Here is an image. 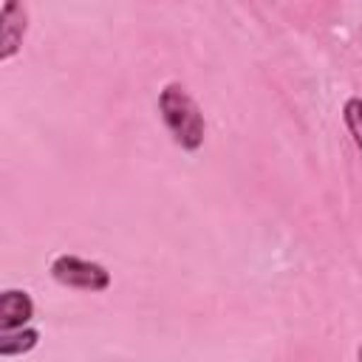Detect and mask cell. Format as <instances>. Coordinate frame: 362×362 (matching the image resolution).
I'll list each match as a JSON object with an SVG mask.
<instances>
[{
  "label": "cell",
  "instance_id": "obj_7",
  "mask_svg": "<svg viewBox=\"0 0 362 362\" xmlns=\"http://www.w3.org/2000/svg\"><path fill=\"white\" fill-rule=\"evenodd\" d=\"M356 356H359V359H362V345H359V351H356Z\"/></svg>",
  "mask_w": 362,
  "mask_h": 362
},
{
  "label": "cell",
  "instance_id": "obj_5",
  "mask_svg": "<svg viewBox=\"0 0 362 362\" xmlns=\"http://www.w3.org/2000/svg\"><path fill=\"white\" fill-rule=\"evenodd\" d=\"M40 342V331L37 328H14V331H0V356L8 359V356H20V354H28L31 348H37Z\"/></svg>",
  "mask_w": 362,
  "mask_h": 362
},
{
  "label": "cell",
  "instance_id": "obj_4",
  "mask_svg": "<svg viewBox=\"0 0 362 362\" xmlns=\"http://www.w3.org/2000/svg\"><path fill=\"white\" fill-rule=\"evenodd\" d=\"M34 317V300L23 288H6L0 294V331H14L28 325Z\"/></svg>",
  "mask_w": 362,
  "mask_h": 362
},
{
  "label": "cell",
  "instance_id": "obj_2",
  "mask_svg": "<svg viewBox=\"0 0 362 362\" xmlns=\"http://www.w3.org/2000/svg\"><path fill=\"white\" fill-rule=\"evenodd\" d=\"M51 277L59 286L79 288V291H105L110 286V272L102 263L76 257V255H59L51 260Z\"/></svg>",
  "mask_w": 362,
  "mask_h": 362
},
{
  "label": "cell",
  "instance_id": "obj_6",
  "mask_svg": "<svg viewBox=\"0 0 362 362\" xmlns=\"http://www.w3.org/2000/svg\"><path fill=\"white\" fill-rule=\"evenodd\" d=\"M342 119H345V127L356 144V150L362 153V99L359 96H351L345 105H342Z\"/></svg>",
  "mask_w": 362,
  "mask_h": 362
},
{
  "label": "cell",
  "instance_id": "obj_3",
  "mask_svg": "<svg viewBox=\"0 0 362 362\" xmlns=\"http://www.w3.org/2000/svg\"><path fill=\"white\" fill-rule=\"evenodd\" d=\"M25 28H28L25 0H6L0 11V59L3 62H8L20 51Z\"/></svg>",
  "mask_w": 362,
  "mask_h": 362
},
{
  "label": "cell",
  "instance_id": "obj_1",
  "mask_svg": "<svg viewBox=\"0 0 362 362\" xmlns=\"http://www.w3.org/2000/svg\"><path fill=\"white\" fill-rule=\"evenodd\" d=\"M158 113H161L173 141L181 150L195 153L204 144V130H206L204 113L178 82H170L158 90Z\"/></svg>",
  "mask_w": 362,
  "mask_h": 362
}]
</instances>
